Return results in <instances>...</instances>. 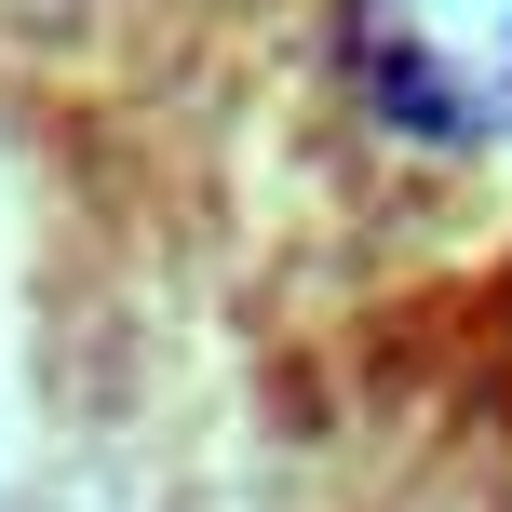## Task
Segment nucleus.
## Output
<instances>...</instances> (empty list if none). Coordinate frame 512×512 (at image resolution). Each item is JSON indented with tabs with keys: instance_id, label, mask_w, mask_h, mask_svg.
<instances>
[{
	"instance_id": "f257e3e1",
	"label": "nucleus",
	"mask_w": 512,
	"mask_h": 512,
	"mask_svg": "<svg viewBox=\"0 0 512 512\" xmlns=\"http://www.w3.org/2000/svg\"><path fill=\"white\" fill-rule=\"evenodd\" d=\"M337 95L432 162L512 149V0H324Z\"/></svg>"
}]
</instances>
